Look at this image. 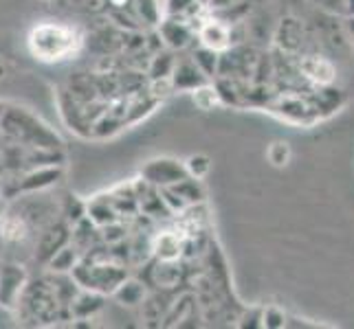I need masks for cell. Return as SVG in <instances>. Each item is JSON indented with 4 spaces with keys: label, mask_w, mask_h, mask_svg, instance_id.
<instances>
[{
    "label": "cell",
    "mask_w": 354,
    "mask_h": 329,
    "mask_svg": "<svg viewBox=\"0 0 354 329\" xmlns=\"http://www.w3.org/2000/svg\"><path fill=\"white\" fill-rule=\"evenodd\" d=\"M29 283L27 270L18 263L0 266V308H18L20 297Z\"/></svg>",
    "instance_id": "5b68a950"
},
{
    "label": "cell",
    "mask_w": 354,
    "mask_h": 329,
    "mask_svg": "<svg viewBox=\"0 0 354 329\" xmlns=\"http://www.w3.org/2000/svg\"><path fill=\"white\" fill-rule=\"evenodd\" d=\"M201 3H207V0H201Z\"/></svg>",
    "instance_id": "603a6c76"
},
{
    "label": "cell",
    "mask_w": 354,
    "mask_h": 329,
    "mask_svg": "<svg viewBox=\"0 0 354 329\" xmlns=\"http://www.w3.org/2000/svg\"><path fill=\"white\" fill-rule=\"evenodd\" d=\"M71 241V235H68V228L64 224H55L46 230V233H42V239H40V246H38V255L42 261H48L53 257V255L66 246V243Z\"/></svg>",
    "instance_id": "30bf717a"
},
{
    "label": "cell",
    "mask_w": 354,
    "mask_h": 329,
    "mask_svg": "<svg viewBox=\"0 0 354 329\" xmlns=\"http://www.w3.org/2000/svg\"><path fill=\"white\" fill-rule=\"evenodd\" d=\"M82 40L75 29L64 27V24H38L29 33V48L31 53L42 59V62H62L71 55L77 53Z\"/></svg>",
    "instance_id": "7a4b0ae2"
},
{
    "label": "cell",
    "mask_w": 354,
    "mask_h": 329,
    "mask_svg": "<svg viewBox=\"0 0 354 329\" xmlns=\"http://www.w3.org/2000/svg\"><path fill=\"white\" fill-rule=\"evenodd\" d=\"M201 44L214 53H223L231 44V31L223 20H205L201 24Z\"/></svg>",
    "instance_id": "ba28073f"
},
{
    "label": "cell",
    "mask_w": 354,
    "mask_h": 329,
    "mask_svg": "<svg viewBox=\"0 0 354 329\" xmlns=\"http://www.w3.org/2000/svg\"><path fill=\"white\" fill-rule=\"evenodd\" d=\"M82 261V250L73 241H68L66 246L59 248L51 259L46 261V268L53 275H68L73 272V268Z\"/></svg>",
    "instance_id": "8fae6325"
},
{
    "label": "cell",
    "mask_w": 354,
    "mask_h": 329,
    "mask_svg": "<svg viewBox=\"0 0 354 329\" xmlns=\"http://www.w3.org/2000/svg\"><path fill=\"white\" fill-rule=\"evenodd\" d=\"M299 72L304 75V79H308L317 86H328L333 83L337 77V68L330 59L319 57V55H306L299 59Z\"/></svg>",
    "instance_id": "52a82bcc"
},
{
    "label": "cell",
    "mask_w": 354,
    "mask_h": 329,
    "mask_svg": "<svg viewBox=\"0 0 354 329\" xmlns=\"http://www.w3.org/2000/svg\"><path fill=\"white\" fill-rule=\"evenodd\" d=\"M111 3H113L115 7H124V5H126V0H111Z\"/></svg>",
    "instance_id": "44dd1931"
},
{
    "label": "cell",
    "mask_w": 354,
    "mask_h": 329,
    "mask_svg": "<svg viewBox=\"0 0 354 329\" xmlns=\"http://www.w3.org/2000/svg\"><path fill=\"white\" fill-rule=\"evenodd\" d=\"M0 130H3V141L22 145V148H62L55 130L48 128L31 110L20 106L7 108L0 119Z\"/></svg>",
    "instance_id": "6da1fadb"
},
{
    "label": "cell",
    "mask_w": 354,
    "mask_h": 329,
    "mask_svg": "<svg viewBox=\"0 0 354 329\" xmlns=\"http://www.w3.org/2000/svg\"><path fill=\"white\" fill-rule=\"evenodd\" d=\"M9 215V204H7V198L5 196H0V222Z\"/></svg>",
    "instance_id": "d6986e66"
},
{
    "label": "cell",
    "mask_w": 354,
    "mask_h": 329,
    "mask_svg": "<svg viewBox=\"0 0 354 329\" xmlns=\"http://www.w3.org/2000/svg\"><path fill=\"white\" fill-rule=\"evenodd\" d=\"M0 230H3V237L5 241H22L24 237H27V222H24V217H18V215H7L3 222H0Z\"/></svg>",
    "instance_id": "9a60e30c"
},
{
    "label": "cell",
    "mask_w": 354,
    "mask_h": 329,
    "mask_svg": "<svg viewBox=\"0 0 354 329\" xmlns=\"http://www.w3.org/2000/svg\"><path fill=\"white\" fill-rule=\"evenodd\" d=\"M180 250H183V237L174 233V230H161L152 239V252L161 263L176 261L180 257Z\"/></svg>",
    "instance_id": "9c48e42d"
},
{
    "label": "cell",
    "mask_w": 354,
    "mask_h": 329,
    "mask_svg": "<svg viewBox=\"0 0 354 329\" xmlns=\"http://www.w3.org/2000/svg\"><path fill=\"white\" fill-rule=\"evenodd\" d=\"M0 196H3V191H0Z\"/></svg>",
    "instance_id": "cb8c5ba5"
},
{
    "label": "cell",
    "mask_w": 354,
    "mask_h": 329,
    "mask_svg": "<svg viewBox=\"0 0 354 329\" xmlns=\"http://www.w3.org/2000/svg\"><path fill=\"white\" fill-rule=\"evenodd\" d=\"M178 165L172 161H154L143 169V176L148 178V182L154 185H167V182H180L178 180Z\"/></svg>",
    "instance_id": "4fadbf2b"
},
{
    "label": "cell",
    "mask_w": 354,
    "mask_h": 329,
    "mask_svg": "<svg viewBox=\"0 0 354 329\" xmlns=\"http://www.w3.org/2000/svg\"><path fill=\"white\" fill-rule=\"evenodd\" d=\"M71 275L80 283V288L100 292V295H115L119 283L126 279L124 266L108 261V257H97V255L82 257Z\"/></svg>",
    "instance_id": "3957f363"
},
{
    "label": "cell",
    "mask_w": 354,
    "mask_h": 329,
    "mask_svg": "<svg viewBox=\"0 0 354 329\" xmlns=\"http://www.w3.org/2000/svg\"><path fill=\"white\" fill-rule=\"evenodd\" d=\"M18 308L24 310V316L31 321H42V323H48V321H57V312L62 308V303H59L55 290L51 286V281H29L27 288H24L22 297H20V303Z\"/></svg>",
    "instance_id": "277c9868"
},
{
    "label": "cell",
    "mask_w": 354,
    "mask_h": 329,
    "mask_svg": "<svg viewBox=\"0 0 354 329\" xmlns=\"http://www.w3.org/2000/svg\"><path fill=\"white\" fill-rule=\"evenodd\" d=\"M64 169L62 165L55 167H33L22 172L18 176V191L20 193H35V191H44L48 187H53L55 182L62 178Z\"/></svg>",
    "instance_id": "8992f818"
},
{
    "label": "cell",
    "mask_w": 354,
    "mask_h": 329,
    "mask_svg": "<svg viewBox=\"0 0 354 329\" xmlns=\"http://www.w3.org/2000/svg\"><path fill=\"white\" fill-rule=\"evenodd\" d=\"M104 297L106 295H100V292H93V290H80L75 299L71 301V314L75 316V319H88L91 314H95L104 306Z\"/></svg>",
    "instance_id": "7c38bea8"
},
{
    "label": "cell",
    "mask_w": 354,
    "mask_h": 329,
    "mask_svg": "<svg viewBox=\"0 0 354 329\" xmlns=\"http://www.w3.org/2000/svg\"><path fill=\"white\" fill-rule=\"evenodd\" d=\"M187 169H189L192 176L205 178L207 172H209V158H205V156H192L189 163H187Z\"/></svg>",
    "instance_id": "ac0fdd59"
},
{
    "label": "cell",
    "mask_w": 354,
    "mask_h": 329,
    "mask_svg": "<svg viewBox=\"0 0 354 329\" xmlns=\"http://www.w3.org/2000/svg\"><path fill=\"white\" fill-rule=\"evenodd\" d=\"M266 158H268V163H273L275 167L288 165V161H290V145L286 141L271 143V145H268V150H266Z\"/></svg>",
    "instance_id": "2e32d148"
},
{
    "label": "cell",
    "mask_w": 354,
    "mask_h": 329,
    "mask_svg": "<svg viewBox=\"0 0 354 329\" xmlns=\"http://www.w3.org/2000/svg\"><path fill=\"white\" fill-rule=\"evenodd\" d=\"M0 143H3V130H0Z\"/></svg>",
    "instance_id": "7402d4cb"
},
{
    "label": "cell",
    "mask_w": 354,
    "mask_h": 329,
    "mask_svg": "<svg viewBox=\"0 0 354 329\" xmlns=\"http://www.w3.org/2000/svg\"><path fill=\"white\" fill-rule=\"evenodd\" d=\"M7 108H9V103H5V101H0V119H3V114L7 112Z\"/></svg>",
    "instance_id": "ffe728a7"
},
{
    "label": "cell",
    "mask_w": 354,
    "mask_h": 329,
    "mask_svg": "<svg viewBox=\"0 0 354 329\" xmlns=\"http://www.w3.org/2000/svg\"><path fill=\"white\" fill-rule=\"evenodd\" d=\"M145 297V290L139 281L134 279H124L119 283V288L115 290V299L121 303V306H139Z\"/></svg>",
    "instance_id": "5bb4252c"
},
{
    "label": "cell",
    "mask_w": 354,
    "mask_h": 329,
    "mask_svg": "<svg viewBox=\"0 0 354 329\" xmlns=\"http://www.w3.org/2000/svg\"><path fill=\"white\" fill-rule=\"evenodd\" d=\"M192 97H194V103L201 110H214V106L221 103V97L209 86H196L192 90Z\"/></svg>",
    "instance_id": "e0dca14e"
}]
</instances>
